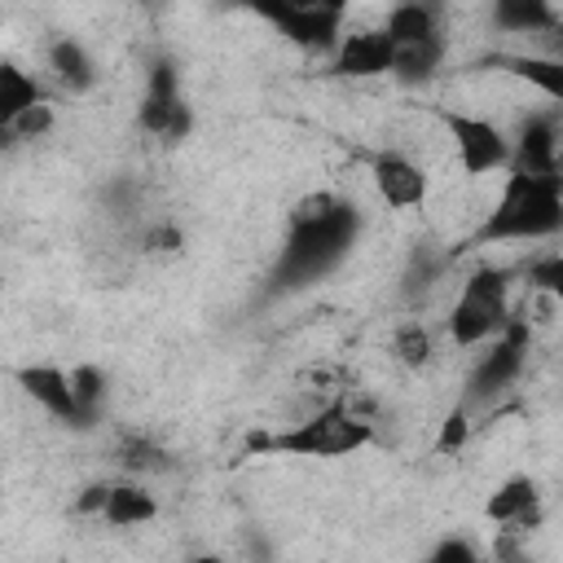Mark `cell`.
<instances>
[{"instance_id":"obj_3","label":"cell","mask_w":563,"mask_h":563,"mask_svg":"<svg viewBox=\"0 0 563 563\" xmlns=\"http://www.w3.org/2000/svg\"><path fill=\"white\" fill-rule=\"evenodd\" d=\"M365 444H374V422L365 413H356L343 396V400H330L317 413L299 418L286 431L255 435L246 449L251 453H286V457H347Z\"/></svg>"},{"instance_id":"obj_21","label":"cell","mask_w":563,"mask_h":563,"mask_svg":"<svg viewBox=\"0 0 563 563\" xmlns=\"http://www.w3.org/2000/svg\"><path fill=\"white\" fill-rule=\"evenodd\" d=\"M35 101H48V92L40 88V79H31L18 62H4L0 66V123H9V119H18L26 106H35Z\"/></svg>"},{"instance_id":"obj_9","label":"cell","mask_w":563,"mask_h":563,"mask_svg":"<svg viewBox=\"0 0 563 563\" xmlns=\"http://www.w3.org/2000/svg\"><path fill=\"white\" fill-rule=\"evenodd\" d=\"M13 378H18V387H22L48 418H57V422H66V427H75V431H88V427H92L88 413H84V405H79V396H75L70 369H62V365H18Z\"/></svg>"},{"instance_id":"obj_6","label":"cell","mask_w":563,"mask_h":563,"mask_svg":"<svg viewBox=\"0 0 563 563\" xmlns=\"http://www.w3.org/2000/svg\"><path fill=\"white\" fill-rule=\"evenodd\" d=\"M136 128L163 145H180L194 132V106L180 92V70L172 57H154L145 70V92L136 106Z\"/></svg>"},{"instance_id":"obj_16","label":"cell","mask_w":563,"mask_h":563,"mask_svg":"<svg viewBox=\"0 0 563 563\" xmlns=\"http://www.w3.org/2000/svg\"><path fill=\"white\" fill-rule=\"evenodd\" d=\"M488 66L510 70L515 79H523L528 88H537L563 114V57H550V53H515V57H493Z\"/></svg>"},{"instance_id":"obj_27","label":"cell","mask_w":563,"mask_h":563,"mask_svg":"<svg viewBox=\"0 0 563 563\" xmlns=\"http://www.w3.org/2000/svg\"><path fill=\"white\" fill-rule=\"evenodd\" d=\"M466 440H471V405H466V400H457V405L444 413V422H440L435 453H457Z\"/></svg>"},{"instance_id":"obj_13","label":"cell","mask_w":563,"mask_h":563,"mask_svg":"<svg viewBox=\"0 0 563 563\" xmlns=\"http://www.w3.org/2000/svg\"><path fill=\"white\" fill-rule=\"evenodd\" d=\"M484 519L497 523L501 532H528L541 523V484L532 475H510L501 479L488 501H484Z\"/></svg>"},{"instance_id":"obj_22","label":"cell","mask_w":563,"mask_h":563,"mask_svg":"<svg viewBox=\"0 0 563 563\" xmlns=\"http://www.w3.org/2000/svg\"><path fill=\"white\" fill-rule=\"evenodd\" d=\"M449 268V251H435L431 242H418L409 251V264H405V295L418 299L422 290H431Z\"/></svg>"},{"instance_id":"obj_25","label":"cell","mask_w":563,"mask_h":563,"mask_svg":"<svg viewBox=\"0 0 563 563\" xmlns=\"http://www.w3.org/2000/svg\"><path fill=\"white\" fill-rule=\"evenodd\" d=\"M53 123H57L53 101H35V106H26L18 119L0 123V132H4V141H9V145H18V141H40V136H48V132H53Z\"/></svg>"},{"instance_id":"obj_30","label":"cell","mask_w":563,"mask_h":563,"mask_svg":"<svg viewBox=\"0 0 563 563\" xmlns=\"http://www.w3.org/2000/svg\"><path fill=\"white\" fill-rule=\"evenodd\" d=\"M541 40H545V53H550V57H563V18H559Z\"/></svg>"},{"instance_id":"obj_18","label":"cell","mask_w":563,"mask_h":563,"mask_svg":"<svg viewBox=\"0 0 563 563\" xmlns=\"http://www.w3.org/2000/svg\"><path fill=\"white\" fill-rule=\"evenodd\" d=\"M488 18L506 35H545L559 22L550 0H488Z\"/></svg>"},{"instance_id":"obj_29","label":"cell","mask_w":563,"mask_h":563,"mask_svg":"<svg viewBox=\"0 0 563 563\" xmlns=\"http://www.w3.org/2000/svg\"><path fill=\"white\" fill-rule=\"evenodd\" d=\"M479 550L466 541V537H444L435 550H431V563H475Z\"/></svg>"},{"instance_id":"obj_24","label":"cell","mask_w":563,"mask_h":563,"mask_svg":"<svg viewBox=\"0 0 563 563\" xmlns=\"http://www.w3.org/2000/svg\"><path fill=\"white\" fill-rule=\"evenodd\" d=\"M523 282H528L541 299H550V303L563 312V251L537 255V260L523 268Z\"/></svg>"},{"instance_id":"obj_19","label":"cell","mask_w":563,"mask_h":563,"mask_svg":"<svg viewBox=\"0 0 563 563\" xmlns=\"http://www.w3.org/2000/svg\"><path fill=\"white\" fill-rule=\"evenodd\" d=\"M449 53V40L444 35H431V40H409V44H396V57H391V79L400 84H427L435 79L440 62Z\"/></svg>"},{"instance_id":"obj_26","label":"cell","mask_w":563,"mask_h":563,"mask_svg":"<svg viewBox=\"0 0 563 563\" xmlns=\"http://www.w3.org/2000/svg\"><path fill=\"white\" fill-rule=\"evenodd\" d=\"M70 383H75V396H79V405H84V413H88V422H97L101 418V405H106V374L97 369V365H75L70 369Z\"/></svg>"},{"instance_id":"obj_7","label":"cell","mask_w":563,"mask_h":563,"mask_svg":"<svg viewBox=\"0 0 563 563\" xmlns=\"http://www.w3.org/2000/svg\"><path fill=\"white\" fill-rule=\"evenodd\" d=\"M528 347H532V325H528V317H510V321L484 343L479 361L471 365L462 400H466V405H488V400H497V396L523 374Z\"/></svg>"},{"instance_id":"obj_12","label":"cell","mask_w":563,"mask_h":563,"mask_svg":"<svg viewBox=\"0 0 563 563\" xmlns=\"http://www.w3.org/2000/svg\"><path fill=\"white\" fill-rule=\"evenodd\" d=\"M559 123L550 114H528L510 141V167L506 172H532V176H563L559 167Z\"/></svg>"},{"instance_id":"obj_17","label":"cell","mask_w":563,"mask_h":563,"mask_svg":"<svg viewBox=\"0 0 563 563\" xmlns=\"http://www.w3.org/2000/svg\"><path fill=\"white\" fill-rule=\"evenodd\" d=\"M383 26H387L391 44L444 35V0H400V4H391Z\"/></svg>"},{"instance_id":"obj_5","label":"cell","mask_w":563,"mask_h":563,"mask_svg":"<svg viewBox=\"0 0 563 563\" xmlns=\"http://www.w3.org/2000/svg\"><path fill=\"white\" fill-rule=\"evenodd\" d=\"M255 18H264L282 40L303 53H334L343 40V18L352 0H229Z\"/></svg>"},{"instance_id":"obj_4","label":"cell","mask_w":563,"mask_h":563,"mask_svg":"<svg viewBox=\"0 0 563 563\" xmlns=\"http://www.w3.org/2000/svg\"><path fill=\"white\" fill-rule=\"evenodd\" d=\"M510 321V273L497 264H475L449 303L444 330L457 347H484Z\"/></svg>"},{"instance_id":"obj_11","label":"cell","mask_w":563,"mask_h":563,"mask_svg":"<svg viewBox=\"0 0 563 563\" xmlns=\"http://www.w3.org/2000/svg\"><path fill=\"white\" fill-rule=\"evenodd\" d=\"M369 180H374L378 198L387 207H396V211H409L431 194V176L405 150H378L369 158Z\"/></svg>"},{"instance_id":"obj_8","label":"cell","mask_w":563,"mask_h":563,"mask_svg":"<svg viewBox=\"0 0 563 563\" xmlns=\"http://www.w3.org/2000/svg\"><path fill=\"white\" fill-rule=\"evenodd\" d=\"M440 123L453 136L457 150V167L466 176H488V172H506L510 167V136L484 119V114H466V110H435Z\"/></svg>"},{"instance_id":"obj_15","label":"cell","mask_w":563,"mask_h":563,"mask_svg":"<svg viewBox=\"0 0 563 563\" xmlns=\"http://www.w3.org/2000/svg\"><path fill=\"white\" fill-rule=\"evenodd\" d=\"M154 515H158V501H154V493L136 475H123V479L106 484V506L97 515L101 523H110V528H141Z\"/></svg>"},{"instance_id":"obj_10","label":"cell","mask_w":563,"mask_h":563,"mask_svg":"<svg viewBox=\"0 0 563 563\" xmlns=\"http://www.w3.org/2000/svg\"><path fill=\"white\" fill-rule=\"evenodd\" d=\"M391 57H396V44L387 26L343 31L339 48L330 53V70L339 79H378V75H391Z\"/></svg>"},{"instance_id":"obj_14","label":"cell","mask_w":563,"mask_h":563,"mask_svg":"<svg viewBox=\"0 0 563 563\" xmlns=\"http://www.w3.org/2000/svg\"><path fill=\"white\" fill-rule=\"evenodd\" d=\"M44 66H48V75H53V84L62 88V92H70V97H84V92H92L97 88V62H92V53L75 40V35H53L48 44H44Z\"/></svg>"},{"instance_id":"obj_23","label":"cell","mask_w":563,"mask_h":563,"mask_svg":"<svg viewBox=\"0 0 563 563\" xmlns=\"http://www.w3.org/2000/svg\"><path fill=\"white\" fill-rule=\"evenodd\" d=\"M391 356L405 365V369H422V365H431V356H435V339H431V330L422 325V321H400L396 330H391Z\"/></svg>"},{"instance_id":"obj_2","label":"cell","mask_w":563,"mask_h":563,"mask_svg":"<svg viewBox=\"0 0 563 563\" xmlns=\"http://www.w3.org/2000/svg\"><path fill=\"white\" fill-rule=\"evenodd\" d=\"M563 233V176L506 172V185L475 229V242H541Z\"/></svg>"},{"instance_id":"obj_1","label":"cell","mask_w":563,"mask_h":563,"mask_svg":"<svg viewBox=\"0 0 563 563\" xmlns=\"http://www.w3.org/2000/svg\"><path fill=\"white\" fill-rule=\"evenodd\" d=\"M361 207L334 189H308L290 202L286 211V233H282V251L268 268V295H290L303 290L312 282H321L325 273H334L356 238H361Z\"/></svg>"},{"instance_id":"obj_20","label":"cell","mask_w":563,"mask_h":563,"mask_svg":"<svg viewBox=\"0 0 563 563\" xmlns=\"http://www.w3.org/2000/svg\"><path fill=\"white\" fill-rule=\"evenodd\" d=\"M114 466H119L123 475L145 479V475H163V471H172V453H167L154 435H136V431H128V435L114 444Z\"/></svg>"},{"instance_id":"obj_28","label":"cell","mask_w":563,"mask_h":563,"mask_svg":"<svg viewBox=\"0 0 563 563\" xmlns=\"http://www.w3.org/2000/svg\"><path fill=\"white\" fill-rule=\"evenodd\" d=\"M185 246V233L176 220H158V224H145L141 229V251L145 255H176Z\"/></svg>"}]
</instances>
